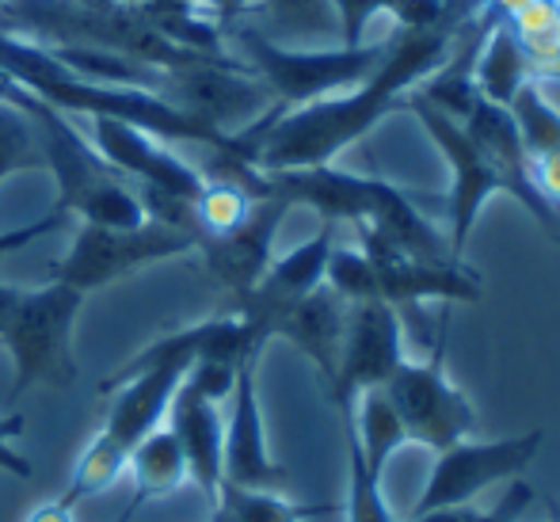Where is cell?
<instances>
[{
  "label": "cell",
  "instance_id": "cell-18",
  "mask_svg": "<svg viewBox=\"0 0 560 522\" xmlns=\"http://www.w3.org/2000/svg\"><path fill=\"white\" fill-rule=\"evenodd\" d=\"M130 473H133V496H141L145 503L164 500V496L179 492L187 485V457L168 424L149 431L130 450Z\"/></svg>",
  "mask_w": 560,
  "mask_h": 522
},
{
  "label": "cell",
  "instance_id": "cell-11",
  "mask_svg": "<svg viewBox=\"0 0 560 522\" xmlns=\"http://www.w3.org/2000/svg\"><path fill=\"white\" fill-rule=\"evenodd\" d=\"M89 141L118 176H126L133 187H153V192L195 202L202 184H207L202 169H195L184 156L172 153L168 141L153 138V134L138 130L130 123H118V118H92Z\"/></svg>",
  "mask_w": 560,
  "mask_h": 522
},
{
  "label": "cell",
  "instance_id": "cell-33",
  "mask_svg": "<svg viewBox=\"0 0 560 522\" xmlns=\"http://www.w3.org/2000/svg\"><path fill=\"white\" fill-rule=\"evenodd\" d=\"M141 508H145V500H141V496H133V492H130V500H126V508L118 511V515H115L112 522H133V519H138V511H141Z\"/></svg>",
  "mask_w": 560,
  "mask_h": 522
},
{
  "label": "cell",
  "instance_id": "cell-36",
  "mask_svg": "<svg viewBox=\"0 0 560 522\" xmlns=\"http://www.w3.org/2000/svg\"><path fill=\"white\" fill-rule=\"evenodd\" d=\"M0 4H4V0H0Z\"/></svg>",
  "mask_w": 560,
  "mask_h": 522
},
{
  "label": "cell",
  "instance_id": "cell-12",
  "mask_svg": "<svg viewBox=\"0 0 560 522\" xmlns=\"http://www.w3.org/2000/svg\"><path fill=\"white\" fill-rule=\"evenodd\" d=\"M259 355H248L236 370V385L229 393L225 416V450H222V477L236 488H259V492H279L290 480L287 465H279L267 450L264 408H259L256 385Z\"/></svg>",
  "mask_w": 560,
  "mask_h": 522
},
{
  "label": "cell",
  "instance_id": "cell-13",
  "mask_svg": "<svg viewBox=\"0 0 560 522\" xmlns=\"http://www.w3.org/2000/svg\"><path fill=\"white\" fill-rule=\"evenodd\" d=\"M287 210L290 202L275 199V195L271 199H256L244 225H236L225 236H207L195 248L202 256V267L210 271V279L229 294V302L256 290V282L267 275V267L275 259V236H279Z\"/></svg>",
  "mask_w": 560,
  "mask_h": 522
},
{
  "label": "cell",
  "instance_id": "cell-17",
  "mask_svg": "<svg viewBox=\"0 0 560 522\" xmlns=\"http://www.w3.org/2000/svg\"><path fill=\"white\" fill-rule=\"evenodd\" d=\"M472 81H477L480 96L500 107H511L518 89L534 81L530 61H526L523 46H518L515 31H511L508 23H495L485 43H480L477 61H472Z\"/></svg>",
  "mask_w": 560,
  "mask_h": 522
},
{
  "label": "cell",
  "instance_id": "cell-15",
  "mask_svg": "<svg viewBox=\"0 0 560 522\" xmlns=\"http://www.w3.org/2000/svg\"><path fill=\"white\" fill-rule=\"evenodd\" d=\"M168 427L176 434L179 450L187 457V477L202 488L207 503L218 500L222 488V450H225V416L222 405L210 401L207 393H199L184 378V385L176 390L168 408Z\"/></svg>",
  "mask_w": 560,
  "mask_h": 522
},
{
  "label": "cell",
  "instance_id": "cell-21",
  "mask_svg": "<svg viewBox=\"0 0 560 522\" xmlns=\"http://www.w3.org/2000/svg\"><path fill=\"white\" fill-rule=\"evenodd\" d=\"M126 465H130V450H126L122 442H115L107 431H100L96 439L84 446L81 462H77L73 477H69L66 492H61L58 500L77 511L84 500H92V496L112 492L118 485V477L126 473Z\"/></svg>",
  "mask_w": 560,
  "mask_h": 522
},
{
  "label": "cell",
  "instance_id": "cell-6",
  "mask_svg": "<svg viewBox=\"0 0 560 522\" xmlns=\"http://www.w3.org/2000/svg\"><path fill=\"white\" fill-rule=\"evenodd\" d=\"M199 236L179 233V229L156 225L145 221L138 229H104V225H84L77 229V241L69 256L54 267V279L66 287L92 294L100 287H112L115 279L138 275L141 267L161 264V259H176L184 252L199 248Z\"/></svg>",
  "mask_w": 560,
  "mask_h": 522
},
{
  "label": "cell",
  "instance_id": "cell-35",
  "mask_svg": "<svg viewBox=\"0 0 560 522\" xmlns=\"http://www.w3.org/2000/svg\"><path fill=\"white\" fill-rule=\"evenodd\" d=\"M77 4H100V0H77Z\"/></svg>",
  "mask_w": 560,
  "mask_h": 522
},
{
  "label": "cell",
  "instance_id": "cell-29",
  "mask_svg": "<svg viewBox=\"0 0 560 522\" xmlns=\"http://www.w3.org/2000/svg\"><path fill=\"white\" fill-rule=\"evenodd\" d=\"M23 431H27V416L12 413V416L0 419V473H8V477L27 480V477H35V465H31L27 457H23L20 450L12 446V442L20 439Z\"/></svg>",
  "mask_w": 560,
  "mask_h": 522
},
{
  "label": "cell",
  "instance_id": "cell-26",
  "mask_svg": "<svg viewBox=\"0 0 560 522\" xmlns=\"http://www.w3.org/2000/svg\"><path fill=\"white\" fill-rule=\"evenodd\" d=\"M530 503H534V492L515 480L508 500L495 511H477V508H469V503H457V508H439V511H428V515H408L405 522H518Z\"/></svg>",
  "mask_w": 560,
  "mask_h": 522
},
{
  "label": "cell",
  "instance_id": "cell-1",
  "mask_svg": "<svg viewBox=\"0 0 560 522\" xmlns=\"http://www.w3.org/2000/svg\"><path fill=\"white\" fill-rule=\"evenodd\" d=\"M454 31L443 27H397L382 66L362 84L313 104L290 107L259 134L256 169H317L332 164L347 146L366 138L389 111H397L420 81H428L454 50Z\"/></svg>",
  "mask_w": 560,
  "mask_h": 522
},
{
  "label": "cell",
  "instance_id": "cell-32",
  "mask_svg": "<svg viewBox=\"0 0 560 522\" xmlns=\"http://www.w3.org/2000/svg\"><path fill=\"white\" fill-rule=\"evenodd\" d=\"M480 4H485L488 12L495 15V20H511V15H515L518 8L530 4V0H480Z\"/></svg>",
  "mask_w": 560,
  "mask_h": 522
},
{
  "label": "cell",
  "instance_id": "cell-14",
  "mask_svg": "<svg viewBox=\"0 0 560 522\" xmlns=\"http://www.w3.org/2000/svg\"><path fill=\"white\" fill-rule=\"evenodd\" d=\"M267 187L275 199L290 202V207H310L320 213V221H359L370 218L377 195V179L354 176L336 164H317V169H287V172H264Z\"/></svg>",
  "mask_w": 560,
  "mask_h": 522
},
{
  "label": "cell",
  "instance_id": "cell-7",
  "mask_svg": "<svg viewBox=\"0 0 560 522\" xmlns=\"http://www.w3.org/2000/svg\"><path fill=\"white\" fill-rule=\"evenodd\" d=\"M546 446V431H523L508 434V439L492 442H457V446L439 450V462L428 477V488L416 500L412 515H428L439 508H457V503H472L485 488L500 485V480H518L526 465L538 457Z\"/></svg>",
  "mask_w": 560,
  "mask_h": 522
},
{
  "label": "cell",
  "instance_id": "cell-23",
  "mask_svg": "<svg viewBox=\"0 0 560 522\" xmlns=\"http://www.w3.org/2000/svg\"><path fill=\"white\" fill-rule=\"evenodd\" d=\"M252 202L256 199L233 179H207L199 199H195V221H199L202 241L207 236H225L236 225H244V218L252 213Z\"/></svg>",
  "mask_w": 560,
  "mask_h": 522
},
{
  "label": "cell",
  "instance_id": "cell-9",
  "mask_svg": "<svg viewBox=\"0 0 560 522\" xmlns=\"http://www.w3.org/2000/svg\"><path fill=\"white\" fill-rule=\"evenodd\" d=\"M354 233H359L362 256L374 264L377 298L389 302L393 310H412V305H420V302L472 305L485 298L480 271L465 264V259H446V264L416 259V256H408V252H400L397 244L385 241V236L377 233V229H370L366 221H359Z\"/></svg>",
  "mask_w": 560,
  "mask_h": 522
},
{
  "label": "cell",
  "instance_id": "cell-25",
  "mask_svg": "<svg viewBox=\"0 0 560 522\" xmlns=\"http://www.w3.org/2000/svg\"><path fill=\"white\" fill-rule=\"evenodd\" d=\"M325 287H332L347 305L359 302H382L377 298V275L374 264L362 256V248H332L328 256V271H325Z\"/></svg>",
  "mask_w": 560,
  "mask_h": 522
},
{
  "label": "cell",
  "instance_id": "cell-4",
  "mask_svg": "<svg viewBox=\"0 0 560 522\" xmlns=\"http://www.w3.org/2000/svg\"><path fill=\"white\" fill-rule=\"evenodd\" d=\"M84 305V294L66 282H46L38 290H23L12 321L0 344L12 355V397H23L31 385L69 390L77 382L73 362V324Z\"/></svg>",
  "mask_w": 560,
  "mask_h": 522
},
{
  "label": "cell",
  "instance_id": "cell-22",
  "mask_svg": "<svg viewBox=\"0 0 560 522\" xmlns=\"http://www.w3.org/2000/svg\"><path fill=\"white\" fill-rule=\"evenodd\" d=\"M508 111H511V118H515L518 134H523V146H526L530 164L538 161V156L560 153V107L549 104L541 81L523 84Z\"/></svg>",
  "mask_w": 560,
  "mask_h": 522
},
{
  "label": "cell",
  "instance_id": "cell-19",
  "mask_svg": "<svg viewBox=\"0 0 560 522\" xmlns=\"http://www.w3.org/2000/svg\"><path fill=\"white\" fill-rule=\"evenodd\" d=\"M339 503H294L279 492L236 488L222 480L218 500L210 503V522H310L317 515H336Z\"/></svg>",
  "mask_w": 560,
  "mask_h": 522
},
{
  "label": "cell",
  "instance_id": "cell-10",
  "mask_svg": "<svg viewBox=\"0 0 560 522\" xmlns=\"http://www.w3.org/2000/svg\"><path fill=\"white\" fill-rule=\"evenodd\" d=\"M400 362H405L400 310H393L389 302L347 305L343 347H339L336 382L328 385V397L336 408L354 405L366 390H382Z\"/></svg>",
  "mask_w": 560,
  "mask_h": 522
},
{
  "label": "cell",
  "instance_id": "cell-16",
  "mask_svg": "<svg viewBox=\"0 0 560 522\" xmlns=\"http://www.w3.org/2000/svg\"><path fill=\"white\" fill-rule=\"evenodd\" d=\"M343 328H347V302L332 287H317L313 294H305L302 302L282 310L279 321H275V336L290 339V344L317 367L325 390L336 382Z\"/></svg>",
  "mask_w": 560,
  "mask_h": 522
},
{
  "label": "cell",
  "instance_id": "cell-2",
  "mask_svg": "<svg viewBox=\"0 0 560 522\" xmlns=\"http://www.w3.org/2000/svg\"><path fill=\"white\" fill-rule=\"evenodd\" d=\"M0 73L12 77L38 100L58 107L61 115H84V118H118L138 130L153 134L161 141H184V146H207L214 153L241 156L252 164V149L241 141V134H222L214 126L199 123L187 111H179L161 92L145 89H115V84H92L73 77L46 46L31 38H12L0 31Z\"/></svg>",
  "mask_w": 560,
  "mask_h": 522
},
{
  "label": "cell",
  "instance_id": "cell-20",
  "mask_svg": "<svg viewBox=\"0 0 560 522\" xmlns=\"http://www.w3.org/2000/svg\"><path fill=\"white\" fill-rule=\"evenodd\" d=\"M354 431H359L362 457H366L370 477L382 480L385 462L408 442L405 424H400L393 401L385 397V390H366L359 401H354Z\"/></svg>",
  "mask_w": 560,
  "mask_h": 522
},
{
  "label": "cell",
  "instance_id": "cell-34",
  "mask_svg": "<svg viewBox=\"0 0 560 522\" xmlns=\"http://www.w3.org/2000/svg\"><path fill=\"white\" fill-rule=\"evenodd\" d=\"M549 522H560V508H553V515H549Z\"/></svg>",
  "mask_w": 560,
  "mask_h": 522
},
{
  "label": "cell",
  "instance_id": "cell-27",
  "mask_svg": "<svg viewBox=\"0 0 560 522\" xmlns=\"http://www.w3.org/2000/svg\"><path fill=\"white\" fill-rule=\"evenodd\" d=\"M328 4H332L336 23H339V46H359L370 15H377V12L397 15L405 0H328Z\"/></svg>",
  "mask_w": 560,
  "mask_h": 522
},
{
  "label": "cell",
  "instance_id": "cell-8",
  "mask_svg": "<svg viewBox=\"0 0 560 522\" xmlns=\"http://www.w3.org/2000/svg\"><path fill=\"white\" fill-rule=\"evenodd\" d=\"M400 107H408L420 126L428 130V138L439 146V153L446 156L450 172H454V192H450V256L462 259L469 248V236L477 229V218L485 210V202L492 195H508V179L492 169L485 153L477 149V141L465 134V126L457 118L443 115L439 107L423 104L420 96L408 92V100Z\"/></svg>",
  "mask_w": 560,
  "mask_h": 522
},
{
  "label": "cell",
  "instance_id": "cell-3",
  "mask_svg": "<svg viewBox=\"0 0 560 522\" xmlns=\"http://www.w3.org/2000/svg\"><path fill=\"white\" fill-rule=\"evenodd\" d=\"M225 38L241 54L236 61H244L248 73H256L267 84L275 104H282L287 111L362 84L382 66L385 50H389V38L336 46V50H287V46L259 35L256 27H248V23H233Z\"/></svg>",
  "mask_w": 560,
  "mask_h": 522
},
{
  "label": "cell",
  "instance_id": "cell-28",
  "mask_svg": "<svg viewBox=\"0 0 560 522\" xmlns=\"http://www.w3.org/2000/svg\"><path fill=\"white\" fill-rule=\"evenodd\" d=\"M66 221H69V213L54 207L50 213H46V218L27 221V225H15V229H4V233H0V256H12V252L27 248V244H35V241H43V236L58 233V229H66Z\"/></svg>",
  "mask_w": 560,
  "mask_h": 522
},
{
  "label": "cell",
  "instance_id": "cell-24",
  "mask_svg": "<svg viewBox=\"0 0 560 522\" xmlns=\"http://www.w3.org/2000/svg\"><path fill=\"white\" fill-rule=\"evenodd\" d=\"M27 169H46L43 149H38V134L20 107L0 104V184L12 172H27Z\"/></svg>",
  "mask_w": 560,
  "mask_h": 522
},
{
  "label": "cell",
  "instance_id": "cell-30",
  "mask_svg": "<svg viewBox=\"0 0 560 522\" xmlns=\"http://www.w3.org/2000/svg\"><path fill=\"white\" fill-rule=\"evenodd\" d=\"M27 522H77V519H73V508H66L61 500H50V503H43V508L31 511Z\"/></svg>",
  "mask_w": 560,
  "mask_h": 522
},
{
  "label": "cell",
  "instance_id": "cell-5",
  "mask_svg": "<svg viewBox=\"0 0 560 522\" xmlns=\"http://www.w3.org/2000/svg\"><path fill=\"white\" fill-rule=\"evenodd\" d=\"M446 324L450 316L439 321V339L428 362L405 359L397 374L382 385L405 424L408 442H420L435 454L457 446L477 431V413H472L469 397L446 378Z\"/></svg>",
  "mask_w": 560,
  "mask_h": 522
},
{
  "label": "cell",
  "instance_id": "cell-31",
  "mask_svg": "<svg viewBox=\"0 0 560 522\" xmlns=\"http://www.w3.org/2000/svg\"><path fill=\"white\" fill-rule=\"evenodd\" d=\"M20 298H23L20 287H4V282H0V336H4V328H8V321H12Z\"/></svg>",
  "mask_w": 560,
  "mask_h": 522
}]
</instances>
